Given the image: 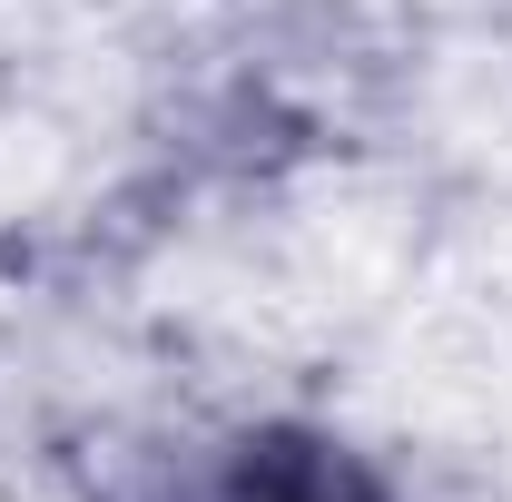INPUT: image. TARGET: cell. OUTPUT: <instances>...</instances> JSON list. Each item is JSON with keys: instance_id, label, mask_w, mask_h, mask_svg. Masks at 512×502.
<instances>
[{"instance_id": "obj_1", "label": "cell", "mask_w": 512, "mask_h": 502, "mask_svg": "<svg viewBox=\"0 0 512 502\" xmlns=\"http://www.w3.org/2000/svg\"><path fill=\"white\" fill-rule=\"evenodd\" d=\"M227 502H365V493H355V473H345V463L296 453V443H266L247 473H237V493H227Z\"/></svg>"}]
</instances>
